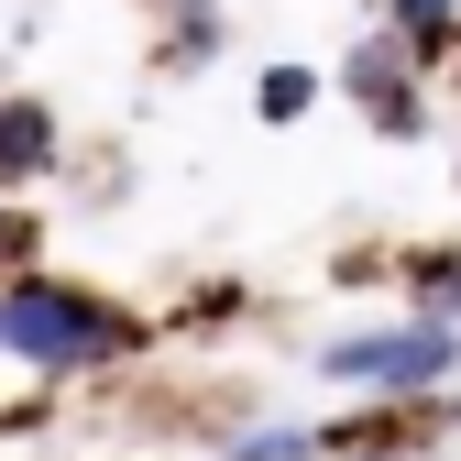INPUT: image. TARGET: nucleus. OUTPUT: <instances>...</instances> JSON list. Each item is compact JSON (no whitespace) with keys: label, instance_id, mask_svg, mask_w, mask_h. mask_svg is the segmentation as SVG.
<instances>
[{"label":"nucleus","instance_id":"f257e3e1","mask_svg":"<svg viewBox=\"0 0 461 461\" xmlns=\"http://www.w3.org/2000/svg\"><path fill=\"white\" fill-rule=\"evenodd\" d=\"M0 340H12L33 374H77L99 352H122L132 319H110L99 297H77V285H12V297H0Z\"/></svg>","mask_w":461,"mask_h":461},{"label":"nucleus","instance_id":"f03ea898","mask_svg":"<svg viewBox=\"0 0 461 461\" xmlns=\"http://www.w3.org/2000/svg\"><path fill=\"white\" fill-rule=\"evenodd\" d=\"M461 363V319H395V330H352V340H330L319 374L340 384H395V395H418Z\"/></svg>","mask_w":461,"mask_h":461},{"label":"nucleus","instance_id":"7ed1b4c3","mask_svg":"<svg viewBox=\"0 0 461 461\" xmlns=\"http://www.w3.org/2000/svg\"><path fill=\"white\" fill-rule=\"evenodd\" d=\"M340 88L374 110V132H384V143H407V132L429 122V110H418V88H407V67H395V44H363L352 67H340Z\"/></svg>","mask_w":461,"mask_h":461},{"label":"nucleus","instance_id":"20e7f679","mask_svg":"<svg viewBox=\"0 0 461 461\" xmlns=\"http://www.w3.org/2000/svg\"><path fill=\"white\" fill-rule=\"evenodd\" d=\"M44 154H55V122H44L33 99H12V110H0V176H33Z\"/></svg>","mask_w":461,"mask_h":461},{"label":"nucleus","instance_id":"39448f33","mask_svg":"<svg viewBox=\"0 0 461 461\" xmlns=\"http://www.w3.org/2000/svg\"><path fill=\"white\" fill-rule=\"evenodd\" d=\"M253 110H264V122H308V110H319V77H308V67H264Z\"/></svg>","mask_w":461,"mask_h":461},{"label":"nucleus","instance_id":"423d86ee","mask_svg":"<svg viewBox=\"0 0 461 461\" xmlns=\"http://www.w3.org/2000/svg\"><path fill=\"white\" fill-rule=\"evenodd\" d=\"M418 308L429 319H461V253H418Z\"/></svg>","mask_w":461,"mask_h":461},{"label":"nucleus","instance_id":"0eeeda50","mask_svg":"<svg viewBox=\"0 0 461 461\" xmlns=\"http://www.w3.org/2000/svg\"><path fill=\"white\" fill-rule=\"evenodd\" d=\"M395 23H407V33H418V55H429V44H450L461 0H395Z\"/></svg>","mask_w":461,"mask_h":461},{"label":"nucleus","instance_id":"6e6552de","mask_svg":"<svg viewBox=\"0 0 461 461\" xmlns=\"http://www.w3.org/2000/svg\"><path fill=\"white\" fill-rule=\"evenodd\" d=\"M242 461H308V439H297V429H275V439H253Z\"/></svg>","mask_w":461,"mask_h":461},{"label":"nucleus","instance_id":"1a4fd4ad","mask_svg":"<svg viewBox=\"0 0 461 461\" xmlns=\"http://www.w3.org/2000/svg\"><path fill=\"white\" fill-rule=\"evenodd\" d=\"M450 176H461V165H450Z\"/></svg>","mask_w":461,"mask_h":461}]
</instances>
